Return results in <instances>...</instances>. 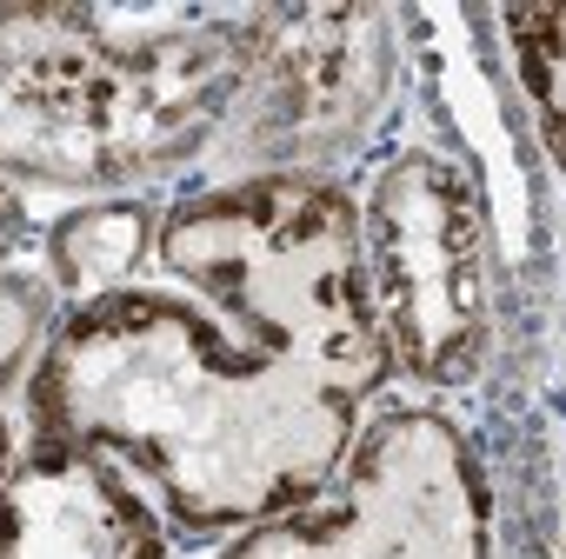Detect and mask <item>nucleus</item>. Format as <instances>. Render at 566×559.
Returning <instances> with one entry per match:
<instances>
[{
    "label": "nucleus",
    "mask_w": 566,
    "mask_h": 559,
    "mask_svg": "<svg viewBox=\"0 0 566 559\" xmlns=\"http://www.w3.org/2000/svg\"><path fill=\"white\" fill-rule=\"evenodd\" d=\"M147 260L160 280L54 320L28 380L34 440L120 460L180 539L321 493L394 373L360 207L321 173H253L167 207Z\"/></svg>",
    "instance_id": "nucleus-1"
},
{
    "label": "nucleus",
    "mask_w": 566,
    "mask_h": 559,
    "mask_svg": "<svg viewBox=\"0 0 566 559\" xmlns=\"http://www.w3.org/2000/svg\"><path fill=\"white\" fill-rule=\"evenodd\" d=\"M260 67V14L120 34L101 8H0V180L127 187L207 154Z\"/></svg>",
    "instance_id": "nucleus-2"
},
{
    "label": "nucleus",
    "mask_w": 566,
    "mask_h": 559,
    "mask_svg": "<svg viewBox=\"0 0 566 559\" xmlns=\"http://www.w3.org/2000/svg\"><path fill=\"white\" fill-rule=\"evenodd\" d=\"M220 559H493V493L433 407L367 420L321 493L247 526Z\"/></svg>",
    "instance_id": "nucleus-3"
},
{
    "label": "nucleus",
    "mask_w": 566,
    "mask_h": 559,
    "mask_svg": "<svg viewBox=\"0 0 566 559\" xmlns=\"http://www.w3.org/2000/svg\"><path fill=\"white\" fill-rule=\"evenodd\" d=\"M360 273L394 367L427 387H467L493 347L486 207L467 167L407 147L360 207Z\"/></svg>",
    "instance_id": "nucleus-4"
},
{
    "label": "nucleus",
    "mask_w": 566,
    "mask_h": 559,
    "mask_svg": "<svg viewBox=\"0 0 566 559\" xmlns=\"http://www.w3.org/2000/svg\"><path fill=\"white\" fill-rule=\"evenodd\" d=\"M394 41L374 8H273L260 14V67L247 81L227 140L240 180L301 173V160L354 147V134L387 101Z\"/></svg>",
    "instance_id": "nucleus-5"
},
{
    "label": "nucleus",
    "mask_w": 566,
    "mask_h": 559,
    "mask_svg": "<svg viewBox=\"0 0 566 559\" xmlns=\"http://www.w3.org/2000/svg\"><path fill=\"white\" fill-rule=\"evenodd\" d=\"M0 559H167V526L120 460L34 440L0 479Z\"/></svg>",
    "instance_id": "nucleus-6"
},
{
    "label": "nucleus",
    "mask_w": 566,
    "mask_h": 559,
    "mask_svg": "<svg viewBox=\"0 0 566 559\" xmlns=\"http://www.w3.org/2000/svg\"><path fill=\"white\" fill-rule=\"evenodd\" d=\"M154 226H160V207H147V200H87V207L61 213L48 233L54 294L67 307L120 294L154 253Z\"/></svg>",
    "instance_id": "nucleus-7"
},
{
    "label": "nucleus",
    "mask_w": 566,
    "mask_h": 559,
    "mask_svg": "<svg viewBox=\"0 0 566 559\" xmlns=\"http://www.w3.org/2000/svg\"><path fill=\"white\" fill-rule=\"evenodd\" d=\"M41 334H54V287L34 273H0V387L21 373Z\"/></svg>",
    "instance_id": "nucleus-8"
},
{
    "label": "nucleus",
    "mask_w": 566,
    "mask_h": 559,
    "mask_svg": "<svg viewBox=\"0 0 566 559\" xmlns=\"http://www.w3.org/2000/svg\"><path fill=\"white\" fill-rule=\"evenodd\" d=\"M520 34V81L526 94L539 101V120H546V140H559V8H513L506 14Z\"/></svg>",
    "instance_id": "nucleus-9"
},
{
    "label": "nucleus",
    "mask_w": 566,
    "mask_h": 559,
    "mask_svg": "<svg viewBox=\"0 0 566 559\" xmlns=\"http://www.w3.org/2000/svg\"><path fill=\"white\" fill-rule=\"evenodd\" d=\"M21 233H28V207H21V193L0 180V266L14 260V246H21Z\"/></svg>",
    "instance_id": "nucleus-10"
},
{
    "label": "nucleus",
    "mask_w": 566,
    "mask_h": 559,
    "mask_svg": "<svg viewBox=\"0 0 566 559\" xmlns=\"http://www.w3.org/2000/svg\"><path fill=\"white\" fill-rule=\"evenodd\" d=\"M21 453H14V433H8V413H0V479H8V466H14Z\"/></svg>",
    "instance_id": "nucleus-11"
}]
</instances>
